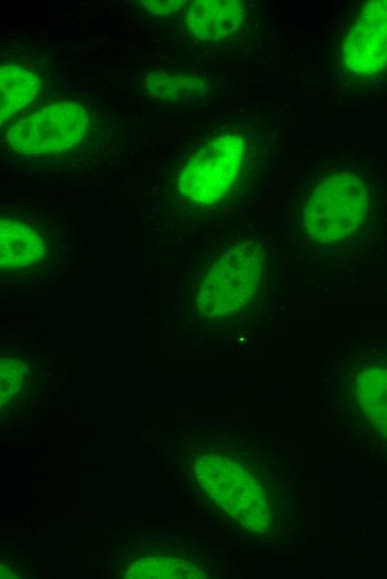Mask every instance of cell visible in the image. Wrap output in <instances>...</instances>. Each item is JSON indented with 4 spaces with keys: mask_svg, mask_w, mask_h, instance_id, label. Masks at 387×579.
Instances as JSON below:
<instances>
[{
    "mask_svg": "<svg viewBox=\"0 0 387 579\" xmlns=\"http://www.w3.org/2000/svg\"><path fill=\"white\" fill-rule=\"evenodd\" d=\"M340 67L357 79H369L387 68V1L366 3L347 31Z\"/></svg>",
    "mask_w": 387,
    "mask_h": 579,
    "instance_id": "cell-6",
    "label": "cell"
},
{
    "mask_svg": "<svg viewBox=\"0 0 387 579\" xmlns=\"http://www.w3.org/2000/svg\"><path fill=\"white\" fill-rule=\"evenodd\" d=\"M138 567L147 568V571H140L135 573L133 578H190L199 577L192 571V565L185 561L168 559V558H155L148 560L146 563L139 565Z\"/></svg>",
    "mask_w": 387,
    "mask_h": 579,
    "instance_id": "cell-12",
    "label": "cell"
},
{
    "mask_svg": "<svg viewBox=\"0 0 387 579\" xmlns=\"http://www.w3.org/2000/svg\"><path fill=\"white\" fill-rule=\"evenodd\" d=\"M46 242L38 230L9 218L0 222L1 268L31 265L46 254Z\"/></svg>",
    "mask_w": 387,
    "mask_h": 579,
    "instance_id": "cell-8",
    "label": "cell"
},
{
    "mask_svg": "<svg viewBox=\"0 0 387 579\" xmlns=\"http://www.w3.org/2000/svg\"><path fill=\"white\" fill-rule=\"evenodd\" d=\"M355 390L361 413L387 439V367L361 369L355 379Z\"/></svg>",
    "mask_w": 387,
    "mask_h": 579,
    "instance_id": "cell-9",
    "label": "cell"
},
{
    "mask_svg": "<svg viewBox=\"0 0 387 579\" xmlns=\"http://www.w3.org/2000/svg\"><path fill=\"white\" fill-rule=\"evenodd\" d=\"M245 19L238 0H197L186 12V26L197 40H219L234 35Z\"/></svg>",
    "mask_w": 387,
    "mask_h": 579,
    "instance_id": "cell-7",
    "label": "cell"
},
{
    "mask_svg": "<svg viewBox=\"0 0 387 579\" xmlns=\"http://www.w3.org/2000/svg\"><path fill=\"white\" fill-rule=\"evenodd\" d=\"M140 6L155 16H168L178 11L187 1L182 0H141Z\"/></svg>",
    "mask_w": 387,
    "mask_h": 579,
    "instance_id": "cell-14",
    "label": "cell"
},
{
    "mask_svg": "<svg viewBox=\"0 0 387 579\" xmlns=\"http://www.w3.org/2000/svg\"><path fill=\"white\" fill-rule=\"evenodd\" d=\"M369 206L364 178L353 170H339L325 177L310 194L304 208V226L316 242H340L361 228Z\"/></svg>",
    "mask_w": 387,
    "mask_h": 579,
    "instance_id": "cell-1",
    "label": "cell"
},
{
    "mask_svg": "<svg viewBox=\"0 0 387 579\" xmlns=\"http://www.w3.org/2000/svg\"><path fill=\"white\" fill-rule=\"evenodd\" d=\"M27 367L22 361L4 357L1 361V403H8L20 391Z\"/></svg>",
    "mask_w": 387,
    "mask_h": 579,
    "instance_id": "cell-13",
    "label": "cell"
},
{
    "mask_svg": "<svg viewBox=\"0 0 387 579\" xmlns=\"http://www.w3.org/2000/svg\"><path fill=\"white\" fill-rule=\"evenodd\" d=\"M148 92L162 100L191 102L207 90V82L191 72L160 70L148 73L143 81Z\"/></svg>",
    "mask_w": 387,
    "mask_h": 579,
    "instance_id": "cell-11",
    "label": "cell"
},
{
    "mask_svg": "<svg viewBox=\"0 0 387 579\" xmlns=\"http://www.w3.org/2000/svg\"><path fill=\"white\" fill-rule=\"evenodd\" d=\"M246 156L247 141L240 134H224L206 141L179 174L180 194L201 205L217 203L238 181Z\"/></svg>",
    "mask_w": 387,
    "mask_h": 579,
    "instance_id": "cell-4",
    "label": "cell"
},
{
    "mask_svg": "<svg viewBox=\"0 0 387 579\" xmlns=\"http://www.w3.org/2000/svg\"><path fill=\"white\" fill-rule=\"evenodd\" d=\"M264 247L254 241L230 248L214 263L197 295L198 310L209 317L232 314L254 297L265 269Z\"/></svg>",
    "mask_w": 387,
    "mask_h": 579,
    "instance_id": "cell-2",
    "label": "cell"
},
{
    "mask_svg": "<svg viewBox=\"0 0 387 579\" xmlns=\"http://www.w3.org/2000/svg\"><path fill=\"white\" fill-rule=\"evenodd\" d=\"M39 76L27 68L6 63L0 68L1 125L28 106L40 91Z\"/></svg>",
    "mask_w": 387,
    "mask_h": 579,
    "instance_id": "cell-10",
    "label": "cell"
},
{
    "mask_svg": "<svg viewBox=\"0 0 387 579\" xmlns=\"http://www.w3.org/2000/svg\"><path fill=\"white\" fill-rule=\"evenodd\" d=\"M89 128L87 110L73 101L40 106L12 124L8 145L22 155H42L78 145Z\"/></svg>",
    "mask_w": 387,
    "mask_h": 579,
    "instance_id": "cell-5",
    "label": "cell"
},
{
    "mask_svg": "<svg viewBox=\"0 0 387 579\" xmlns=\"http://www.w3.org/2000/svg\"><path fill=\"white\" fill-rule=\"evenodd\" d=\"M197 479L210 498L250 531L267 530L269 500L264 485L240 463L221 455H202Z\"/></svg>",
    "mask_w": 387,
    "mask_h": 579,
    "instance_id": "cell-3",
    "label": "cell"
}]
</instances>
